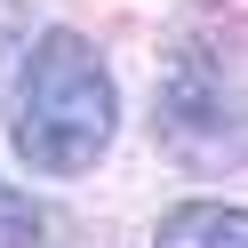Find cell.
<instances>
[{"label": "cell", "instance_id": "6da1fadb", "mask_svg": "<svg viewBox=\"0 0 248 248\" xmlns=\"http://www.w3.org/2000/svg\"><path fill=\"white\" fill-rule=\"evenodd\" d=\"M120 128V88L104 72V48L72 24L24 40L16 80H8V144L32 176H88L112 152Z\"/></svg>", "mask_w": 248, "mask_h": 248}, {"label": "cell", "instance_id": "7a4b0ae2", "mask_svg": "<svg viewBox=\"0 0 248 248\" xmlns=\"http://www.w3.org/2000/svg\"><path fill=\"white\" fill-rule=\"evenodd\" d=\"M152 144L192 176H232L248 168V88L232 64L200 40H176L152 80Z\"/></svg>", "mask_w": 248, "mask_h": 248}, {"label": "cell", "instance_id": "3957f363", "mask_svg": "<svg viewBox=\"0 0 248 248\" xmlns=\"http://www.w3.org/2000/svg\"><path fill=\"white\" fill-rule=\"evenodd\" d=\"M152 248H248V208H232V200H176L152 224Z\"/></svg>", "mask_w": 248, "mask_h": 248}, {"label": "cell", "instance_id": "277c9868", "mask_svg": "<svg viewBox=\"0 0 248 248\" xmlns=\"http://www.w3.org/2000/svg\"><path fill=\"white\" fill-rule=\"evenodd\" d=\"M48 240V216H40L32 192H16V184L0 176V248H40Z\"/></svg>", "mask_w": 248, "mask_h": 248}]
</instances>
